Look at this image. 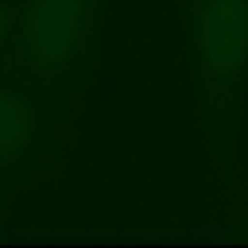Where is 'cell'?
Masks as SVG:
<instances>
[{
  "instance_id": "cell-1",
  "label": "cell",
  "mask_w": 248,
  "mask_h": 248,
  "mask_svg": "<svg viewBox=\"0 0 248 248\" xmlns=\"http://www.w3.org/2000/svg\"><path fill=\"white\" fill-rule=\"evenodd\" d=\"M99 0H27L14 67L30 88H51L86 48Z\"/></svg>"
},
{
  "instance_id": "cell-2",
  "label": "cell",
  "mask_w": 248,
  "mask_h": 248,
  "mask_svg": "<svg viewBox=\"0 0 248 248\" xmlns=\"http://www.w3.org/2000/svg\"><path fill=\"white\" fill-rule=\"evenodd\" d=\"M192 54L211 112L227 120L248 59V0H192Z\"/></svg>"
},
{
  "instance_id": "cell-3",
  "label": "cell",
  "mask_w": 248,
  "mask_h": 248,
  "mask_svg": "<svg viewBox=\"0 0 248 248\" xmlns=\"http://www.w3.org/2000/svg\"><path fill=\"white\" fill-rule=\"evenodd\" d=\"M38 131V99L30 88L0 86V176L14 173L30 155Z\"/></svg>"
},
{
  "instance_id": "cell-4",
  "label": "cell",
  "mask_w": 248,
  "mask_h": 248,
  "mask_svg": "<svg viewBox=\"0 0 248 248\" xmlns=\"http://www.w3.org/2000/svg\"><path fill=\"white\" fill-rule=\"evenodd\" d=\"M22 14L24 6L16 0H0V70L14 67L22 35Z\"/></svg>"
}]
</instances>
